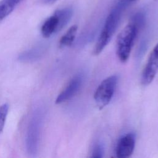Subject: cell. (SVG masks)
I'll use <instances>...</instances> for the list:
<instances>
[{
  "label": "cell",
  "mask_w": 158,
  "mask_h": 158,
  "mask_svg": "<svg viewBox=\"0 0 158 158\" xmlns=\"http://www.w3.org/2000/svg\"><path fill=\"white\" fill-rule=\"evenodd\" d=\"M9 106L7 103L2 104L0 107V133H1L3 130L9 110Z\"/></svg>",
  "instance_id": "cell-12"
},
{
  "label": "cell",
  "mask_w": 158,
  "mask_h": 158,
  "mask_svg": "<svg viewBox=\"0 0 158 158\" xmlns=\"http://www.w3.org/2000/svg\"><path fill=\"white\" fill-rule=\"evenodd\" d=\"M158 72V43L153 48L149 54L147 62L143 70L141 83L148 85L154 80Z\"/></svg>",
  "instance_id": "cell-6"
},
{
  "label": "cell",
  "mask_w": 158,
  "mask_h": 158,
  "mask_svg": "<svg viewBox=\"0 0 158 158\" xmlns=\"http://www.w3.org/2000/svg\"><path fill=\"white\" fill-rule=\"evenodd\" d=\"M128 1H129V2H133V1H136V0H128Z\"/></svg>",
  "instance_id": "cell-16"
},
{
  "label": "cell",
  "mask_w": 158,
  "mask_h": 158,
  "mask_svg": "<svg viewBox=\"0 0 158 158\" xmlns=\"http://www.w3.org/2000/svg\"><path fill=\"white\" fill-rule=\"evenodd\" d=\"M83 81V77L78 74L70 81L65 88L59 94L56 100V104H60L72 98L79 91Z\"/></svg>",
  "instance_id": "cell-8"
},
{
  "label": "cell",
  "mask_w": 158,
  "mask_h": 158,
  "mask_svg": "<svg viewBox=\"0 0 158 158\" xmlns=\"http://www.w3.org/2000/svg\"><path fill=\"white\" fill-rule=\"evenodd\" d=\"M72 14L73 10L70 7L56 10L42 25L41 32L43 36L47 38L54 33L60 31L69 23Z\"/></svg>",
  "instance_id": "cell-2"
},
{
  "label": "cell",
  "mask_w": 158,
  "mask_h": 158,
  "mask_svg": "<svg viewBox=\"0 0 158 158\" xmlns=\"http://www.w3.org/2000/svg\"><path fill=\"white\" fill-rule=\"evenodd\" d=\"M104 153V149L102 144L98 143L93 148L91 157L94 158H101L103 157Z\"/></svg>",
  "instance_id": "cell-14"
},
{
  "label": "cell",
  "mask_w": 158,
  "mask_h": 158,
  "mask_svg": "<svg viewBox=\"0 0 158 158\" xmlns=\"http://www.w3.org/2000/svg\"><path fill=\"white\" fill-rule=\"evenodd\" d=\"M23 0H1L0 21L7 17Z\"/></svg>",
  "instance_id": "cell-10"
},
{
  "label": "cell",
  "mask_w": 158,
  "mask_h": 158,
  "mask_svg": "<svg viewBox=\"0 0 158 158\" xmlns=\"http://www.w3.org/2000/svg\"><path fill=\"white\" fill-rule=\"evenodd\" d=\"M117 80V75H111L104 79L96 89L94 99L100 109L107 106L112 99Z\"/></svg>",
  "instance_id": "cell-4"
},
{
  "label": "cell",
  "mask_w": 158,
  "mask_h": 158,
  "mask_svg": "<svg viewBox=\"0 0 158 158\" xmlns=\"http://www.w3.org/2000/svg\"><path fill=\"white\" fill-rule=\"evenodd\" d=\"M130 22L134 23L139 29L144 24V22H145L144 14L141 12H137L131 17Z\"/></svg>",
  "instance_id": "cell-13"
},
{
  "label": "cell",
  "mask_w": 158,
  "mask_h": 158,
  "mask_svg": "<svg viewBox=\"0 0 158 158\" xmlns=\"http://www.w3.org/2000/svg\"><path fill=\"white\" fill-rule=\"evenodd\" d=\"M41 118V113L38 110L34 113L28 125L26 138V146L28 154L32 156H35L38 151Z\"/></svg>",
  "instance_id": "cell-5"
},
{
  "label": "cell",
  "mask_w": 158,
  "mask_h": 158,
  "mask_svg": "<svg viewBox=\"0 0 158 158\" xmlns=\"http://www.w3.org/2000/svg\"><path fill=\"white\" fill-rule=\"evenodd\" d=\"M43 2H44V4H53L55 2H56L58 0H41Z\"/></svg>",
  "instance_id": "cell-15"
},
{
  "label": "cell",
  "mask_w": 158,
  "mask_h": 158,
  "mask_svg": "<svg viewBox=\"0 0 158 158\" xmlns=\"http://www.w3.org/2000/svg\"><path fill=\"white\" fill-rule=\"evenodd\" d=\"M43 49L42 46H37L21 53L18 59L19 60L23 62L35 61L42 56Z\"/></svg>",
  "instance_id": "cell-9"
},
{
  "label": "cell",
  "mask_w": 158,
  "mask_h": 158,
  "mask_svg": "<svg viewBox=\"0 0 158 158\" xmlns=\"http://www.w3.org/2000/svg\"><path fill=\"white\" fill-rule=\"evenodd\" d=\"M139 30L134 23L130 22L118 34L116 43L117 54L122 62L128 59Z\"/></svg>",
  "instance_id": "cell-3"
},
{
  "label": "cell",
  "mask_w": 158,
  "mask_h": 158,
  "mask_svg": "<svg viewBox=\"0 0 158 158\" xmlns=\"http://www.w3.org/2000/svg\"><path fill=\"white\" fill-rule=\"evenodd\" d=\"M128 3V0H118L112 7L94 46L93 49L94 55H98L109 43L118 26L123 12Z\"/></svg>",
  "instance_id": "cell-1"
},
{
  "label": "cell",
  "mask_w": 158,
  "mask_h": 158,
  "mask_svg": "<svg viewBox=\"0 0 158 158\" xmlns=\"http://www.w3.org/2000/svg\"><path fill=\"white\" fill-rule=\"evenodd\" d=\"M78 27L76 25L70 27L66 33L61 37L59 41L60 48H64L70 46L73 42L76 33L77 31Z\"/></svg>",
  "instance_id": "cell-11"
},
{
  "label": "cell",
  "mask_w": 158,
  "mask_h": 158,
  "mask_svg": "<svg viewBox=\"0 0 158 158\" xmlns=\"http://www.w3.org/2000/svg\"><path fill=\"white\" fill-rule=\"evenodd\" d=\"M135 146V136L130 133L121 137L116 146V155L119 158L130 157L133 152Z\"/></svg>",
  "instance_id": "cell-7"
}]
</instances>
